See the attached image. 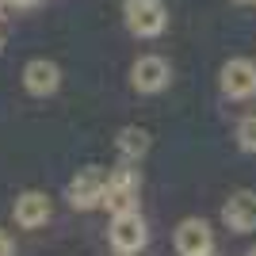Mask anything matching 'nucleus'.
Instances as JSON below:
<instances>
[{
  "mask_svg": "<svg viewBox=\"0 0 256 256\" xmlns=\"http://www.w3.org/2000/svg\"><path fill=\"white\" fill-rule=\"evenodd\" d=\"M115 146H118V157L126 160V164H138V160L150 153V134L138 130V126H122L118 138H115Z\"/></svg>",
  "mask_w": 256,
  "mask_h": 256,
  "instance_id": "9b49d317",
  "label": "nucleus"
},
{
  "mask_svg": "<svg viewBox=\"0 0 256 256\" xmlns=\"http://www.w3.org/2000/svg\"><path fill=\"white\" fill-rule=\"evenodd\" d=\"M0 54H4V34H0Z\"/></svg>",
  "mask_w": 256,
  "mask_h": 256,
  "instance_id": "2eb2a0df",
  "label": "nucleus"
},
{
  "mask_svg": "<svg viewBox=\"0 0 256 256\" xmlns=\"http://www.w3.org/2000/svg\"><path fill=\"white\" fill-rule=\"evenodd\" d=\"M16 252V245H12V237L4 234V230H0V256H12Z\"/></svg>",
  "mask_w": 256,
  "mask_h": 256,
  "instance_id": "ddd939ff",
  "label": "nucleus"
},
{
  "mask_svg": "<svg viewBox=\"0 0 256 256\" xmlns=\"http://www.w3.org/2000/svg\"><path fill=\"white\" fill-rule=\"evenodd\" d=\"M0 4H12V8H31V4H38V0H0Z\"/></svg>",
  "mask_w": 256,
  "mask_h": 256,
  "instance_id": "4468645a",
  "label": "nucleus"
},
{
  "mask_svg": "<svg viewBox=\"0 0 256 256\" xmlns=\"http://www.w3.org/2000/svg\"><path fill=\"white\" fill-rule=\"evenodd\" d=\"M23 88L31 96H54L62 88V69L54 62H46V58H31L23 65Z\"/></svg>",
  "mask_w": 256,
  "mask_h": 256,
  "instance_id": "0eeeda50",
  "label": "nucleus"
},
{
  "mask_svg": "<svg viewBox=\"0 0 256 256\" xmlns=\"http://www.w3.org/2000/svg\"><path fill=\"white\" fill-rule=\"evenodd\" d=\"M199 256H214V248H210V252H199Z\"/></svg>",
  "mask_w": 256,
  "mask_h": 256,
  "instance_id": "dca6fc26",
  "label": "nucleus"
},
{
  "mask_svg": "<svg viewBox=\"0 0 256 256\" xmlns=\"http://www.w3.org/2000/svg\"><path fill=\"white\" fill-rule=\"evenodd\" d=\"M0 16H4V4H0Z\"/></svg>",
  "mask_w": 256,
  "mask_h": 256,
  "instance_id": "6ab92c4d",
  "label": "nucleus"
},
{
  "mask_svg": "<svg viewBox=\"0 0 256 256\" xmlns=\"http://www.w3.org/2000/svg\"><path fill=\"white\" fill-rule=\"evenodd\" d=\"M122 12H126L130 34H138V38H157L168 27L164 0H122Z\"/></svg>",
  "mask_w": 256,
  "mask_h": 256,
  "instance_id": "f257e3e1",
  "label": "nucleus"
},
{
  "mask_svg": "<svg viewBox=\"0 0 256 256\" xmlns=\"http://www.w3.org/2000/svg\"><path fill=\"white\" fill-rule=\"evenodd\" d=\"M222 92L230 100H252L256 96V62L230 58L222 65Z\"/></svg>",
  "mask_w": 256,
  "mask_h": 256,
  "instance_id": "423d86ee",
  "label": "nucleus"
},
{
  "mask_svg": "<svg viewBox=\"0 0 256 256\" xmlns=\"http://www.w3.org/2000/svg\"><path fill=\"white\" fill-rule=\"evenodd\" d=\"M134 199H138V168L122 164V168L107 172V180H104V199H100V203H104L111 214H126V210H138V206H134Z\"/></svg>",
  "mask_w": 256,
  "mask_h": 256,
  "instance_id": "f03ea898",
  "label": "nucleus"
},
{
  "mask_svg": "<svg viewBox=\"0 0 256 256\" xmlns=\"http://www.w3.org/2000/svg\"><path fill=\"white\" fill-rule=\"evenodd\" d=\"M214 248V234L203 218H184L176 226V252L180 256H199V252H210Z\"/></svg>",
  "mask_w": 256,
  "mask_h": 256,
  "instance_id": "1a4fd4ad",
  "label": "nucleus"
},
{
  "mask_svg": "<svg viewBox=\"0 0 256 256\" xmlns=\"http://www.w3.org/2000/svg\"><path fill=\"white\" fill-rule=\"evenodd\" d=\"M248 256H256V248H248Z\"/></svg>",
  "mask_w": 256,
  "mask_h": 256,
  "instance_id": "f3484780",
  "label": "nucleus"
},
{
  "mask_svg": "<svg viewBox=\"0 0 256 256\" xmlns=\"http://www.w3.org/2000/svg\"><path fill=\"white\" fill-rule=\"evenodd\" d=\"M237 146L245 153H256V115H245L237 122Z\"/></svg>",
  "mask_w": 256,
  "mask_h": 256,
  "instance_id": "f8f14e48",
  "label": "nucleus"
},
{
  "mask_svg": "<svg viewBox=\"0 0 256 256\" xmlns=\"http://www.w3.org/2000/svg\"><path fill=\"white\" fill-rule=\"evenodd\" d=\"M237 4H248V0H237Z\"/></svg>",
  "mask_w": 256,
  "mask_h": 256,
  "instance_id": "a211bd4d",
  "label": "nucleus"
},
{
  "mask_svg": "<svg viewBox=\"0 0 256 256\" xmlns=\"http://www.w3.org/2000/svg\"><path fill=\"white\" fill-rule=\"evenodd\" d=\"M222 222L234 234H252L256 230V192H234L222 206Z\"/></svg>",
  "mask_w": 256,
  "mask_h": 256,
  "instance_id": "6e6552de",
  "label": "nucleus"
},
{
  "mask_svg": "<svg viewBox=\"0 0 256 256\" xmlns=\"http://www.w3.org/2000/svg\"><path fill=\"white\" fill-rule=\"evenodd\" d=\"M107 237H111V248H115V252L134 256V252H142V248H146L150 230H146V218H142L138 210H126V214H115V218H111Z\"/></svg>",
  "mask_w": 256,
  "mask_h": 256,
  "instance_id": "7ed1b4c3",
  "label": "nucleus"
},
{
  "mask_svg": "<svg viewBox=\"0 0 256 256\" xmlns=\"http://www.w3.org/2000/svg\"><path fill=\"white\" fill-rule=\"evenodd\" d=\"M16 226H23V230H38V226H46V218H50V199H46L42 192H23L20 199H16Z\"/></svg>",
  "mask_w": 256,
  "mask_h": 256,
  "instance_id": "9d476101",
  "label": "nucleus"
},
{
  "mask_svg": "<svg viewBox=\"0 0 256 256\" xmlns=\"http://www.w3.org/2000/svg\"><path fill=\"white\" fill-rule=\"evenodd\" d=\"M172 80V65L160 58V54H146V58H138V62L130 65V84L138 88L142 96H157V92H164Z\"/></svg>",
  "mask_w": 256,
  "mask_h": 256,
  "instance_id": "20e7f679",
  "label": "nucleus"
},
{
  "mask_svg": "<svg viewBox=\"0 0 256 256\" xmlns=\"http://www.w3.org/2000/svg\"><path fill=\"white\" fill-rule=\"evenodd\" d=\"M104 180H107V172L96 168V164H88V168H80L69 180V203L76 206V210H92V206H100V199H104Z\"/></svg>",
  "mask_w": 256,
  "mask_h": 256,
  "instance_id": "39448f33",
  "label": "nucleus"
}]
</instances>
